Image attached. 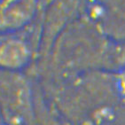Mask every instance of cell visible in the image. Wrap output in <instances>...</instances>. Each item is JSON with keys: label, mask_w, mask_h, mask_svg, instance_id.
Here are the masks:
<instances>
[{"label": "cell", "mask_w": 125, "mask_h": 125, "mask_svg": "<svg viewBox=\"0 0 125 125\" xmlns=\"http://www.w3.org/2000/svg\"><path fill=\"white\" fill-rule=\"evenodd\" d=\"M32 92L21 72L0 70V115L2 125H33Z\"/></svg>", "instance_id": "cell-1"}, {"label": "cell", "mask_w": 125, "mask_h": 125, "mask_svg": "<svg viewBox=\"0 0 125 125\" xmlns=\"http://www.w3.org/2000/svg\"><path fill=\"white\" fill-rule=\"evenodd\" d=\"M19 32L0 35V70L21 72L31 60V43Z\"/></svg>", "instance_id": "cell-2"}, {"label": "cell", "mask_w": 125, "mask_h": 125, "mask_svg": "<svg viewBox=\"0 0 125 125\" xmlns=\"http://www.w3.org/2000/svg\"><path fill=\"white\" fill-rule=\"evenodd\" d=\"M39 0H0V35L18 32L32 21Z\"/></svg>", "instance_id": "cell-3"}, {"label": "cell", "mask_w": 125, "mask_h": 125, "mask_svg": "<svg viewBox=\"0 0 125 125\" xmlns=\"http://www.w3.org/2000/svg\"><path fill=\"white\" fill-rule=\"evenodd\" d=\"M119 83H120V87L122 92L125 94V71L120 75V80H119Z\"/></svg>", "instance_id": "cell-4"}, {"label": "cell", "mask_w": 125, "mask_h": 125, "mask_svg": "<svg viewBox=\"0 0 125 125\" xmlns=\"http://www.w3.org/2000/svg\"><path fill=\"white\" fill-rule=\"evenodd\" d=\"M0 125H2V119H1V115H0Z\"/></svg>", "instance_id": "cell-5"}]
</instances>
